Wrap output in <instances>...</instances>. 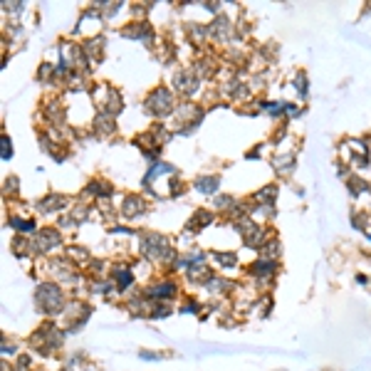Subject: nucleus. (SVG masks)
<instances>
[{"mask_svg": "<svg viewBox=\"0 0 371 371\" xmlns=\"http://www.w3.org/2000/svg\"><path fill=\"white\" fill-rule=\"evenodd\" d=\"M148 107H151L153 112H166V109H171V94H168L166 89H156V92L151 94Z\"/></svg>", "mask_w": 371, "mask_h": 371, "instance_id": "obj_1", "label": "nucleus"}, {"mask_svg": "<svg viewBox=\"0 0 371 371\" xmlns=\"http://www.w3.org/2000/svg\"><path fill=\"white\" fill-rule=\"evenodd\" d=\"M198 188L211 193V191H216V188H218V181H216V178H201V181H198Z\"/></svg>", "mask_w": 371, "mask_h": 371, "instance_id": "obj_2", "label": "nucleus"}]
</instances>
